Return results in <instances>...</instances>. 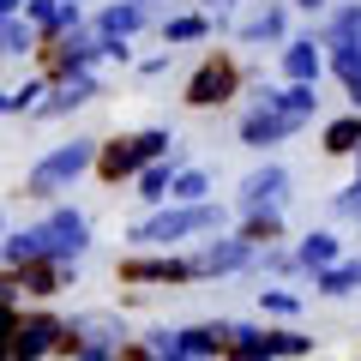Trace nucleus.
I'll list each match as a JSON object with an SVG mask.
<instances>
[{"label":"nucleus","mask_w":361,"mask_h":361,"mask_svg":"<svg viewBox=\"0 0 361 361\" xmlns=\"http://www.w3.org/2000/svg\"><path fill=\"white\" fill-rule=\"evenodd\" d=\"M90 253V223L78 211H49L30 229L0 235V259L6 265H37V259H54V265H78Z\"/></svg>","instance_id":"obj_1"},{"label":"nucleus","mask_w":361,"mask_h":361,"mask_svg":"<svg viewBox=\"0 0 361 361\" xmlns=\"http://www.w3.org/2000/svg\"><path fill=\"white\" fill-rule=\"evenodd\" d=\"M223 229V211L211 205V199H199V205H163L157 217L133 223L127 241L139 247H175V241H193V235H217Z\"/></svg>","instance_id":"obj_2"},{"label":"nucleus","mask_w":361,"mask_h":361,"mask_svg":"<svg viewBox=\"0 0 361 361\" xmlns=\"http://www.w3.org/2000/svg\"><path fill=\"white\" fill-rule=\"evenodd\" d=\"M90 163H97V139H73V145H54L49 157H42L37 169L25 175V193H37V199H54V193H66L78 175H90Z\"/></svg>","instance_id":"obj_3"},{"label":"nucleus","mask_w":361,"mask_h":361,"mask_svg":"<svg viewBox=\"0 0 361 361\" xmlns=\"http://www.w3.org/2000/svg\"><path fill=\"white\" fill-rule=\"evenodd\" d=\"M121 337H127V325H121L115 313H73L61 349H73L78 361H115L121 355Z\"/></svg>","instance_id":"obj_4"},{"label":"nucleus","mask_w":361,"mask_h":361,"mask_svg":"<svg viewBox=\"0 0 361 361\" xmlns=\"http://www.w3.org/2000/svg\"><path fill=\"white\" fill-rule=\"evenodd\" d=\"M169 151H175V133L151 127V133H139V139H121V145H109V151H97L90 169H103L109 180H121V175H139L145 163H157V157H169Z\"/></svg>","instance_id":"obj_5"},{"label":"nucleus","mask_w":361,"mask_h":361,"mask_svg":"<svg viewBox=\"0 0 361 361\" xmlns=\"http://www.w3.org/2000/svg\"><path fill=\"white\" fill-rule=\"evenodd\" d=\"M235 90H241V66L223 61V54H211V61L187 78V103H193V109H223Z\"/></svg>","instance_id":"obj_6"},{"label":"nucleus","mask_w":361,"mask_h":361,"mask_svg":"<svg viewBox=\"0 0 361 361\" xmlns=\"http://www.w3.org/2000/svg\"><path fill=\"white\" fill-rule=\"evenodd\" d=\"M61 337H66V325L61 319H49V313H18V325H13V337H6V355L13 361H42L49 349H61Z\"/></svg>","instance_id":"obj_7"},{"label":"nucleus","mask_w":361,"mask_h":361,"mask_svg":"<svg viewBox=\"0 0 361 361\" xmlns=\"http://www.w3.org/2000/svg\"><path fill=\"white\" fill-rule=\"evenodd\" d=\"M49 54H54V78H73V73H90L97 61H109V42L97 30H61Z\"/></svg>","instance_id":"obj_8"},{"label":"nucleus","mask_w":361,"mask_h":361,"mask_svg":"<svg viewBox=\"0 0 361 361\" xmlns=\"http://www.w3.org/2000/svg\"><path fill=\"white\" fill-rule=\"evenodd\" d=\"M283 205H289V169L265 163V169H253L241 180V217H253V211H283Z\"/></svg>","instance_id":"obj_9"},{"label":"nucleus","mask_w":361,"mask_h":361,"mask_svg":"<svg viewBox=\"0 0 361 361\" xmlns=\"http://www.w3.org/2000/svg\"><path fill=\"white\" fill-rule=\"evenodd\" d=\"M253 253H259V247H253V241H241V235H217V241H199L193 271H199V277H223V271L253 265Z\"/></svg>","instance_id":"obj_10"},{"label":"nucleus","mask_w":361,"mask_h":361,"mask_svg":"<svg viewBox=\"0 0 361 361\" xmlns=\"http://www.w3.org/2000/svg\"><path fill=\"white\" fill-rule=\"evenodd\" d=\"M90 97H97V73H73V78H61V85H49V90H42L30 115L61 121V115H73V109H85Z\"/></svg>","instance_id":"obj_11"},{"label":"nucleus","mask_w":361,"mask_h":361,"mask_svg":"<svg viewBox=\"0 0 361 361\" xmlns=\"http://www.w3.org/2000/svg\"><path fill=\"white\" fill-rule=\"evenodd\" d=\"M18 18H25L37 37H61V30L85 25V6H78V0H25V13H18Z\"/></svg>","instance_id":"obj_12"},{"label":"nucleus","mask_w":361,"mask_h":361,"mask_svg":"<svg viewBox=\"0 0 361 361\" xmlns=\"http://www.w3.org/2000/svg\"><path fill=\"white\" fill-rule=\"evenodd\" d=\"M289 133H301V121L277 115V109H265V103L241 115V145H253V151H265V145H283Z\"/></svg>","instance_id":"obj_13"},{"label":"nucleus","mask_w":361,"mask_h":361,"mask_svg":"<svg viewBox=\"0 0 361 361\" xmlns=\"http://www.w3.org/2000/svg\"><path fill=\"white\" fill-rule=\"evenodd\" d=\"M121 277H127V283H193L199 271H193V259H127V265H121Z\"/></svg>","instance_id":"obj_14"},{"label":"nucleus","mask_w":361,"mask_h":361,"mask_svg":"<svg viewBox=\"0 0 361 361\" xmlns=\"http://www.w3.org/2000/svg\"><path fill=\"white\" fill-rule=\"evenodd\" d=\"M145 18H151V6H139V0H115V6L97 13V37H103V42H127L133 30H145Z\"/></svg>","instance_id":"obj_15"},{"label":"nucleus","mask_w":361,"mask_h":361,"mask_svg":"<svg viewBox=\"0 0 361 361\" xmlns=\"http://www.w3.org/2000/svg\"><path fill=\"white\" fill-rule=\"evenodd\" d=\"M259 103H265V109H277V115H289V121H301V127H307V121L319 115V97H313V85H283V90H259Z\"/></svg>","instance_id":"obj_16"},{"label":"nucleus","mask_w":361,"mask_h":361,"mask_svg":"<svg viewBox=\"0 0 361 361\" xmlns=\"http://www.w3.org/2000/svg\"><path fill=\"white\" fill-rule=\"evenodd\" d=\"M319 73H325V54L313 49V37L283 42V78L289 85H319Z\"/></svg>","instance_id":"obj_17"},{"label":"nucleus","mask_w":361,"mask_h":361,"mask_svg":"<svg viewBox=\"0 0 361 361\" xmlns=\"http://www.w3.org/2000/svg\"><path fill=\"white\" fill-rule=\"evenodd\" d=\"M289 259H295V271H325L331 259H343V241H337L331 229H307V235H301V247H295Z\"/></svg>","instance_id":"obj_18"},{"label":"nucleus","mask_w":361,"mask_h":361,"mask_svg":"<svg viewBox=\"0 0 361 361\" xmlns=\"http://www.w3.org/2000/svg\"><path fill=\"white\" fill-rule=\"evenodd\" d=\"M313 289L319 295H355L361 289V259H331L325 271H313Z\"/></svg>","instance_id":"obj_19"},{"label":"nucleus","mask_w":361,"mask_h":361,"mask_svg":"<svg viewBox=\"0 0 361 361\" xmlns=\"http://www.w3.org/2000/svg\"><path fill=\"white\" fill-rule=\"evenodd\" d=\"M180 337V349H187V355L193 361H205V355H223V349H229V325H187V331H175Z\"/></svg>","instance_id":"obj_20"},{"label":"nucleus","mask_w":361,"mask_h":361,"mask_svg":"<svg viewBox=\"0 0 361 361\" xmlns=\"http://www.w3.org/2000/svg\"><path fill=\"white\" fill-rule=\"evenodd\" d=\"M169 175H175V151L139 169V199L145 205H169Z\"/></svg>","instance_id":"obj_21"},{"label":"nucleus","mask_w":361,"mask_h":361,"mask_svg":"<svg viewBox=\"0 0 361 361\" xmlns=\"http://www.w3.org/2000/svg\"><path fill=\"white\" fill-rule=\"evenodd\" d=\"M229 361H271V343L259 325H229V349H223Z\"/></svg>","instance_id":"obj_22"},{"label":"nucleus","mask_w":361,"mask_h":361,"mask_svg":"<svg viewBox=\"0 0 361 361\" xmlns=\"http://www.w3.org/2000/svg\"><path fill=\"white\" fill-rule=\"evenodd\" d=\"M325 49H349V54H361V0H355V6H343V13L331 18V30H325Z\"/></svg>","instance_id":"obj_23"},{"label":"nucleus","mask_w":361,"mask_h":361,"mask_svg":"<svg viewBox=\"0 0 361 361\" xmlns=\"http://www.w3.org/2000/svg\"><path fill=\"white\" fill-rule=\"evenodd\" d=\"M205 193H211L205 169H175V175H169V199H175V205H199Z\"/></svg>","instance_id":"obj_24"},{"label":"nucleus","mask_w":361,"mask_h":361,"mask_svg":"<svg viewBox=\"0 0 361 361\" xmlns=\"http://www.w3.org/2000/svg\"><path fill=\"white\" fill-rule=\"evenodd\" d=\"M325 151H331V157H355L361 151V109L325 127Z\"/></svg>","instance_id":"obj_25"},{"label":"nucleus","mask_w":361,"mask_h":361,"mask_svg":"<svg viewBox=\"0 0 361 361\" xmlns=\"http://www.w3.org/2000/svg\"><path fill=\"white\" fill-rule=\"evenodd\" d=\"M18 283L30 289V295H61V265L54 259H37V265H13Z\"/></svg>","instance_id":"obj_26"},{"label":"nucleus","mask_w":361,"mask_h":361,"mask_svg":"<svg viewBox=\"0 0 361 361\" xmlns=\"http://www.w3.org/2000/svg\"><path fill=\"white\" fill-rule=\"evenodd\" d=\"M277 235H283V211H253L241 223V241H253V247H271Z\"/></svg>","instance_id":"obj_27"},{"label":"nucleus","mask_w":361,"mask_h":361,"mask_svg":"<svg viewBox=\"0 0 361 361\" xmlns=\"http://www.w3.org/2000/svg\"><path fill=\"white\" fill-rule=\"evenodd\" d=\"M325 61H331V73L343 78V90H349V103L361 109V54H349V49H331V54H325Z\"/></svg>","instance_id":"obj_28"},{"label":"nucleus","mask_w":361,"mask_h":361,"mask_svg":"<svg viewBox=\"0 0 361 361\" xmlns=\"http://www.w3.org/2000/svg\"><path fill=\"white\" fill-rule=\"evenodd\" d=\"M30 42H37V30L25 25V18H0V54H6V61H13V54H30Z\"/></svg>","instance_id":"obj_29"},{"label":"nucleus","mask_w":361,"mask_h":361,"mask_svg":"<svg viewBox=\"0 0 361 361\" xmlns=\"http://www.w3.org/2000/svg\"><path fill=\"white\" fill-rule=\"evenodd\" d=\"M277 37H283V6H265L259 18L241 25V42H277Z\"/></svg>","instance_id":"obj_30"},{"label":"nucleus","mask_w":361,"mask_h":361,"mask_svg":"<svg viewBox=\"0 0 361 361\" xmlns=\"http://www.w3.org/2000/svg\"><path fill=\"white\" fill-rule=\"evenodd\" d=\"M199 37H211V18L205 13H180V18L163 25V42H199Z\"/></svg>","instance_id":"obj_31"},{"label":"nucleus","mask_w":361,"mask_h":361,"mask_svg":"<svg viewBox=\"0 0 361 361\" xmlns=\"http://www.w3.org/2000/svg\"><path fill=\"white\" fill-rule=\"evenodd\" d=\"M145 361H193V355L180 349L175 331H151V337H145Z\"/></svg>","instance_id":"obj_32"},{"label":"nucleus","mask_w":361,"mask_h":361,"mask_svg":"<svg viewBox=\"0 0 361 361\" xmlns=\"http://www.w3.org/2000/svg\"><path fill=\"white\" fill-rule=\"evenodd\" d=\"M265 343H271V355H307L313 337H301V331H265Z\"/></svg>","instance_id":"obj_33"},{"label":"nucleus","mask_w":361,"mask_h":361,"mask_svg":"<svg viewBox=\"0 0 361 361\" xmlns=\"http://www.w3.org/2000/svg\"><path fill=\"white\" fill-rule=\"evenodd\" d=\"M259 301H265V313H283V319L301 313V295H289V289H259Z\"/></svg>","instance_id":"obj_34"},{"label":"nucleus","mask_w":361,"mask_h":361,"mask_svg":"<svg viewBox=\"0 0 361 361\" xmlns=\"http://www.w3.org/2000/svg\"><path fill=\"white\" fill-rule=\"evenodd\" d=\"M331 211H337V217H349V223H361V175L349 180V187H343L337 199H331Z\"/></svg>","instance_id":"obj_35"},{"label":"nucleus","mask_w":361,"mask_h":361,"mask_svg":"<svg viewBox=\"0 0 361 361\" xmlns=\"http://www.w3.org/2000/svg\"><path fill=\"white\" fill-rule=\"evenodd\" d=\"M199 6H205V13H217V18H223V13H229V6H235V0H199Z\"/></svg>","instance_id":"obj_36"},{"label":"nucleus","mask_w":361,"mask_h":361,"mask_svg":"<svg viewBox=\"0 0 361 361\" xmlns=\"http://www.w3.org/2000/svg\"><path fill=\"white\" fill-rule=\"evenodd\" d=\"M13 13H25V0H0V18H13Z\"/></svg>","instance_id":"obj_37"},{"label":"nucleus","mask_w":361,"mask_h":361,"mask_svg":"<svg viewBox=\"0 0 361 361\" xmlns=\"http://www.w3.org/2000/svg\"><path fill=\"white\" fill-rule=\"evenodd\" d=\"M0 115H13V90H0Z\"/></svg>","instance_id":"obj_38"},{"label":"nucleus","mask_w":361,"mask_h":361,"mask_svg":"<svg viewBox=\"0 0 361 361\" xmlns=\"http://www.w3.org/2000/svg\"><path fill=\"white\" fill-rule=\"evenodd\" d=\"M295 6H307V13H319V6H325V0H295Z\"/></svg>","instance_id":"obj_39"},{"label":"nucleus","mask_w":361,"mask_h":361,"mask_svg":"<svg viewBox=\"0 0 361 361\" xmlns=\"http://www.w3.org/2000/svg\"><path fill=\"white\" fill-rule=\"evenodd\" d=\"M0 295H18V283H0Z\"/></svg>","instance_id":"obj_40"},{"label":"nucleus","mask_w":361,"mask_h":361,"mask_svg":"<svg viewBox=\"0 0 361 361\" xmlns=\"http://www.w3.org/2000/svg\"><path fill=\"white\" fill-rule=\"evenodd\" d=\"M139 6H151V0H139Z\"/></svg>","instance_id":"obj_41"},{"label":"nucleus","mask_w":361,"mask_h":361,"mask_svg":"<svg viewBox=\"0 0 361 361\" xmlns=\"http://www.w3.org/2000/svg\"><path fill=\"white\" fill-rule=\"evenodd\" d=\"M0 235H6V223H0Z\"/></svg>","instance_id":"obj_42"},{"label":"nucleus","mask_w":361,"mask_h":361,"mask_svg":"<svg viewBox=\"0 0 361 361\" xmlns=\"http://www.w3.org/2000/svg\"><path fill=\"white\" fill-rule=\"evenodd\" d=\"M78 6H85V0H78Z\"/></svg>","instance_id":"obj_43"}]
</instances>
